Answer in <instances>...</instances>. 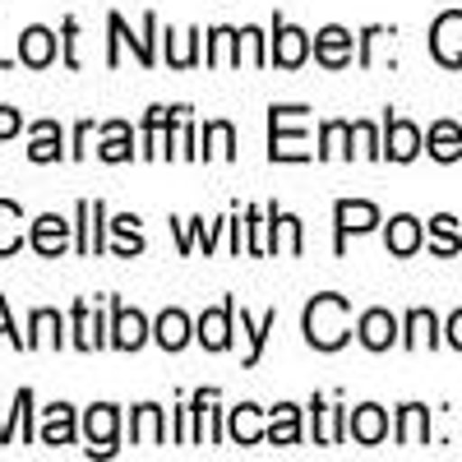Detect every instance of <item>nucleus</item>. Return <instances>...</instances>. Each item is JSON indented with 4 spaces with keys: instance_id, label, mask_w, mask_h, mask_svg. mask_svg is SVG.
I'll use <instances>...</instances> for the list:
<instances>
[{
    "instance_id": "20e7f679",
    "label": "nucleus",
    "mask_w": 462,
    "mask_h": 462,
    "mask_svg": "<svg viewBox=\"0 0 462 462\" xmlns=\"http://www.w3.org/2000/svg\"><path fill=\"white\" fill-rule=\"evenodd\" d=\"M65 231H69V226H65L56 213L37 217V222H32V245H37V254H47V259L60 254V250H65Z\"/></svg>"
},
{
    "instance_id": "f3484780",
    "label": "nucleus",
    "mask_w": 462,
    "mask_h": 462,
    "mask_svg": "<svg viewBox=\"0 0 462 462\" xmlns=\"http://www.w3.org/2000/svg\"><path fill=\"white\" fill-rule=\"evenodd\" d=\"M28 158H32V162H51V158H60V130H56L51 121L37 125V139H32V148H28Z\"/></svg>"
},
{
    "instance_id": "aec40b11",
    "label": "nucleus",
    "mask_w": 462,
    "mask_h": 462,
    "mask_svg": "<svg viewBox=\"0 0 462 462\" xmlns=\"http://www.w3.org/2000/svg\"><path fill=\"white\" fill-rule=\"evenodd\" d=\"M134 430H139V444H158L162 439V411L158 407H139Z\"/></svg>"
},
{
    "instance_id": "bb28decb",
    "label": "nucleus",
    "mask_w": 462,
    "mask_h": 462,
    "mask_svg": "<svg viewBox=\"0 0 462 462\" xmlns=\"http://www.w3.org/2000/svg\"><path fill=\"white\" fill-rule=\"evenodd\" d=\"M453 226H457L453 217H435V236H439L435 250H439V254H453V250H457V231H453Z\"/></svg>"
},
{
    "instance_id": "6ab92c4d",
    "label": "nucleus",
    "mask_w": 462,
    "mask_h": 462,
    "mask_svg": "<svg viewBox=\"0 0 462 462\" xmlns=\"http://www.w3.org/2000/svg\"><path fill=\"white\" fill-rule=\"evenodd\" d=\"M189 337V324H185V315L180 310H167L162 319H158V342L167 346V352H176V346Z\"/></svg>"
},
{
    "instance_id": "412c9836",
    "label": "nucleus",
    "mask_w": 462,
    "mask_h": 462,
    "mask_svg": "<svg viewBox=\"0 0 462 462\" xmlns=\"http://www.w3.org/2000/svg\"><path fill=\"white\" fill-rule=\"evenodd\" d=\"M231 435H236L241 444H259V411L254 407H241L236 416H231Z\"/></svg>"
},
{
    "instance_id": "c756f323",
    "label": "nucleus",
    "mask_w": 462,
    "mask_h": 462,
    "mask_svg": "<svg viewBox=\"0 0 462 462\" xmlns=\"http://www.w3.org/2000/svg\"><path fill=\"white\" fill-rule=\"evenodd\" d=\"M0 333H5V337H10L14 346H28V342H23V337H19V333L10 328V315H5V296H0Z\"/></svg>"
},
{
    "instance_id": "f257e3e1",
    "label": "nucleus",
    "mask_w": 462,
    "mask_h": 462,
    "mask_svg": "<svg viewBox=\"0 0 462 462\" xmlns=\"http://www.w3.org/2000/svg\"><path fill=\"white\" fill-rule=\"evenodd\" d=\"M346 315H352V305L346 296H315L305 305V337H310L319 352H333V346L346 342Z\"/></svg>"
},
{
    "instance_id": "423d86ee",
    "label": "nucleus",
    "mask_w": 462,
    "mask_h": 462,
    "mask_svg": "<svg viewBox=\"0 0 462 462\" xmlns=\"http://www.w3.org/2000/svg\"><path fill=\"white\" fill-rule=\"evenodd\" d=\"M393 333H398V324H393V315H383V310H370L361 319V342L370 346V352H383V346L393 342Z\"/></svg>"
},
{
    "instance_id": "dca6fc26",
    "label": "nucleus",
    "mask_w": 462,
    "mask_h": 462,
    "mask_svg": "<svg viewBox=\"0 0 462 462\" xmlns=\"http://www.w3.org/2000/svg\"><path fill=\"white\" fill-rule=\"evenodd\" d=\"M19 222H23L19 204H10V199H0V254H10V250H19Z\"/></svg>"
},
{
    "instance_id": "b1692460",
    "label": "nucleus",
    "mask_w": 462,
    "mask_h": 462,
    "mask_svg": "<svg viewBox=\"0 0 462 462\" xmlns=\"http://www.w3.org/2000/svg\"><path fill=\"white\" fill-rule=\"evenodd\" d=\"M407 342H411V346H420V342L430 346V342H435V315H430V310H416V315H411V337H407Z\"/></svg>"
},
{
    "instance_id": "f03ea898",
    "label": "nucleus",
    "mask_w": 462,
    "mask_h": 462,
    "mask_svg": "<svg viewBox=\"0 0 462 462\" xmlns=\"http://www.w3.org/2000/svg\"><path fill=\"white\" fill-rule=\"evenodd\" d=\"M430 51L444 60V65H462V14L457 10H448V14H439V23H435V32H430Z\"/></svg>"
},
{
    "instance_id": "7c9ffc66",
    "label": "nucleus",
    "mask_w": 462,
    "mask_h": 462,
    "mask_svg": "<svg viewBox=\"0 0 462 462\" xmlns=\"http://www.w3.org/2000/svg\"><path fill=\"white\" fill-rule=\"evenodd\" d=\"M448 342H453L457 352H462V310H457V315L448 319Z\"/></svg>"
},
{
    "instance_id": "5701e85b",
    "label": "nucleus",
    "mask_w": 462,
    "mask_h": 462,
    "mask_svg": "<svg viewBox=\"0 0 462 462\" xmlns=\"http://www.w3.org/2000/svg\"><path fill=\"white\" fill-rule=\"evenodd\" d=\"M102 158H106V162H125V158H130V139H125V125H111V139L102 143Z\"/></svg>"
},
{
    "instance_id": "9d476101",
    "label": "nucleus",
    "mask_w": 462,
    "mask_h": 462,
    "mask_svg": "<svg viewBox=\"0 0 462 462\" xmlns=\"http://www.w3.org/2000/svg\"><path fill=\"white\" fill-rule=\"evenodd\" d=\"M379 222V213H374V204H337V231L346 236V231H370Z\"/></svg>"
},
{
    "instance_id": "f8f14e48",
    "label": "nucleus",
    "mask_w": 462,
    "mask_h": 462,
    "mask_svg": "<svg viewBox=\"0 0 462 462\" xmlns=\"http://www.w3.org/2000/svg\"><path fill=\"white\" fill-rule=\"evenodd\" d=\"M420 245V222L416 217H393L389 222V250L393 254H411Z\"/></svg>"
},
{
    "instance_id": "4468645a",
    "label": "nucleus",
    "mask_w": 462,
    "mask_h": 462,
    "mask_svg": "<svg viewBox=\"0 0 462 462\" xmlns=\"http://www.w3.org/2000/svg\"><path fill=\"white\" fill-rule=\"evenodd\" d=\"M430 152L439 162H453L457 152H462V134H457V125H448V121H439L435 130H430Z\"/></svg>"
},
{
    "instance_id": "c85d7f7f",
    "label": "nucleus",
    "mask_w": 462,
    "mask_h": 462,
    "mask_svg": "<svg viewBox=\"0 0 462 462\" xmlns=\"http://www.w3.org/2000/svg\"><path fill=\"white\" fill-rule=\"evenodd\" d=\"M14 130H19V111L0 106V139H5V134H14Z\"/></svg>"
},
{
    "instance_id": "393cba45",
    "label": "nucleus",
    "mask_w": 462,
    "mask_h": 462,
    "mask_svg": "<svg viewBox=\"0 0 462 462\" xmlns=\"http://www.w3.org/2000/svg\"><path fill=\"white\" fill-rule=\"evenodd\" d=\"M420 430H426V407H407L402 411V444H420Z\"/></svg>"
},
{
    "instance_id": "1a4fd4ad",
    "label": "nucleus",
    "mask_w": 462,
    "mask_h": 462,
    "mask_svg": "<svg viewBox=\"0 0 462 462\" xmlns=\"http://www.w3.org/2000/svg\"><path fill=\"white\" fill-rule=\"evenodd\" d=\"M416 148H420L416 125H407V121H389V158L411 162V158H416Z\"/></svg>"
},
{
    "instance_id": "6e6552de",
    "label": "nucleus",
    "mask_w": 462,
    "mask_h": 462,
    "mask_svg": "<svg viewBox=\"0 0 462 462\" xmlns=\"http://www.w3.org/2000/svg\"><path fill=\"white\" fill-rule=\"evenodd\" d=\"M273 60H278V65H287V69H296V65L305 60V32H300V28L278 23V47H273Z\"/></svg>"
},
{
    "instance_id": "a878e982",
    "label": "nucleus",
    "mask_w": 462,
    "mask_h": 462,
    "mask_svg": "<svg viewBox=\"0 0 462 462\" xmlns=\"http://www.w3.org/2000/svg\"><path fill=\"white\" fill-rule=\"evenodd\" d=\"M74 324H79V346H97L102 337H97V324L88 319V305L79 300V305H74Z\"/></svg>"
},
{
    "instance_id": "2eb2a0df",
    "label": "nucleus",
    "mask_w": 462,
    "mask_h": 462,
    "mask_svg": "<svg viewBox=\"0 0 462 462\" xmlns=\"http://www.w3.org/2000/svg\"><path fill=\"white\" fill-rule=\"evenodd\" d=\"M226 319H231V300L222 305V310H213V315L199 319V337H204V346L222 352V346H226Z\"/></svg>"
},
{
    "instance_id": "4be33fe9",
    "label": "nucleus",
    "mask_w": 462,
    "mask_h": 462,
    "mask_svg": "<svg viewBox=\"0 0 462 462\" xmlns=\"http://www.w3.org/2000/svg\"><path fill=\"white\" fill-rule=\"evenodd\" d=\"M273 444H296V407H278L273 411V430H268Z\"/></svg>"
},
{
    "instance_id": "39448f33",
    "label": "nucleus",
    "mask_w": 462,
    "mask_h": 462,
    "mask_svg": "<svg viewBox=\"0 0 462 462\" xmlns=\"http://www.w3.org/2000/svg\"><path fill=\"white\" fill-rule=\"evenodd\" d=\"M19 56H23L32 69H42V65L56 56V37H51L47 28H28V32L19 37Z\"/></svg>"
},
{
    "instance_id": "cd10ccee",
    "label": "nucleus",
    "mask_w": 462,
    "mask_h": 462,
    "mask_svg": "<svg viewBox=\"0 0 462 462\" xmlns=\"http://www.w3.org/2000/svg\"><path fill=\"white\" fill-rule=\"evenodd\" d=\"M208 143H213V152H222V158H231V125H208Z\"/></svg>"
},
{
    "instance_id": "0eeeda50",
    "label": "nucleus",
    "mask_w": 462,
    "mask_h": 462,
    "mask_svg": "<svg viewBox=\"0 0 462 462\" xmlns=\"http://www.w3.org/2000/svg\"><path fill=\"white\" fill-rule=\"evenodd\" d=\"M383 430H389V416H383L379 407H361V411H352V435H356L361 444H379Z\"/></svg>"
},
{
    "instance_id": "a211bd4d",
    "label": "nucleus",
    "mask_w": 462,
    "mask_h": 462,
    "mask_svg": "<svg viewBox=\"0 0 462 462\" xmlns=\"http://www.w3.org/2000/svg\"><path fill=\"white\" fill-rule=\"evenodd\" d=\"M69 435H74L69 407H51L47 411V426H42V444H69Z\"/></svg>"
},
{
    "instance_id": "7ed1b4c3",
    "label": "nucleus",
    "mask_w": 462,
    "mask_h": 462,
    "mask_svg": "<svg viewBox=\"0 0 462 462\" xmlns=\"http://www.w3.org/2000/svg\"><path fill=\"white\" fill-rule=\"evenodd\" d=\"M315 56H319L328 69L346 65V60H352V32H346V28H324V32L315 37Z\"/></svg>"
},
{
    "instance_id": "ddd939ff",
    "label": "nucleus",
    "mask_w": 462,
    "mask_h": 462,
    "mask_svg": "<svg viewBox=\"0 0 462 462\" xmlns=\"http://www.w3.org/2000/svg\"><path fill=\"white\" fill-rule=\"evenodd\" d=\"M88 439H97V453H111V439H116V407H93V411H88Z\"/></svg>"
},
{
    "instance_id": "9b49d317",
    "label": "nucleus",
    "mask_w": 462,
    "mask_h": 462,
    "mask_svg": "<svg viewBox=\"0 0 462 462\" xmlns=\"http://www.w3.org/2000/svg\"><path fill=\"white\" fill-rule=\"evenodd\" d=\"M143 337H148V328H143V315L139 310H116V346L134 352Z\"/></svg>"
}]
</instances>
